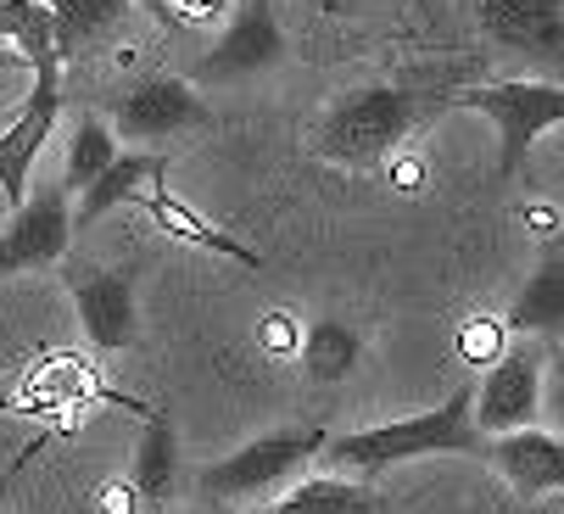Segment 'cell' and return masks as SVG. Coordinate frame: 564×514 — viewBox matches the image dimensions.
Listing matches in <instances>:
<instances>
[{
    "mask_svg": "<svg viewBox=\"0 0 564 514\" xmlns=\"http://www.w3.org/2000/svg\"><path fill=\"white\" fill-rule=\"evenodd\" d=\"M431 453H464V459L487 453V437L469 419V386H458L442 408L391 419V425H369V431H347V437H325V448H318L330 475H352V481H369L391 464L431 459Z\"/></svg>",
    "mask_w": 564,
    "mask_h": 514,
    "instance_id": "6da1fadb",
    "label": "cell"
},
{
    "mask_svg": "<svg viewBox=\"0 0 564 514\" xmlns=\"http://www.w3.org/2000/svg\"><path fill=\"white\" fill-rule=\"evenodd\" d=\"M420 118V96L402 90V84H369V90L341 96L325 118H318V157L336 168H375L380 157H391L409 140Z\"/></svg>",
    "mask_w": 564,
    "mask_h": 514,
    "instance_id": "7a4b0ae2",
    "label": "cell"
},
{
    "mask_svg": "<svg viewBox=\"0 0 564 514\" xmlns=\"http://www.w3.org/2000/svg\"><path fill=\"white\" fill-rule=\"evenodd\" d=\"M325 448V431H274V437H258L247 448H235L229 459L207 464L202 470V492L218 497V503H258L269 492H285L291 481H302V470L318 459Z\"/></svg>",
    "mask_w": 564,
    "mask_h": 514,
    "instance_id": "3957f363",
    "label": "cell"
},
{
    "mask_svg": "<svg viewBox=\"0 0 564 514\" xmlns=\"http://www.w3.org/2000/svg\"><path fill=\"white\" fill-rule=\"evenodd\" d=\"M453 107L487 113L498 124V174L509 180L525 162V151L564 124V90L553 78H509V84H475V90H458Z\"/></svg>",
    "mask_w": 564,
    "mask_h": 514,
    "instance_id": "277c9868",
    "label": "cell"
},
{
    "mask_svg": "<svg viewBox=\"0 0 564 514\" xmlns=\"http://www.w3.org/2000/svg\"><path fill=\"white\" fill-rule=\"evenodd\" d=\"M542 353L531 341L503 347L487 370V381L469 386V419L480 437H509V431H531L542 414Z\"/></svg>",
    "mask_w": 564,
    "mask_h": 514,
    "instance_id": "5b68a950",
    "label": "cell"
},
{
    "mask_svg": "<svg viewBox=\"0 0 564 514\" xmlns=\"http://www.w3.org/2000/svg\"><path fill=\"white\" fill-rule=\"evenodd\" d=\"M29 67H34V90H29L23 113L0 129V196H7V207L29 202V174H34L45 140L56 135V118H62V62L40 56Z\"/></svg>",
    "mask_w": 564,
    "mask_h": 514,
    "instance_id": "8992f818",
    "label": "cell"
},
{
    "mask_svg": "<svg viewBox=\"0 0 564 514\" xmlns=\"http://www.w3.org/2000/svg\"><path fill=\"white\" fill-rule=\"evenodd\" d=\"M67 185H45L34 202L12 207V224L0 229V280L29 275V269H56L73 246V207Z\"/></svg>",
    "mask_w": 564,
    "mask_h": 514,
    "instance_id": "52a82bcc",
    "label": "cell"
},
{
    "mask_svg": "<svg viewBox=\"0 0 564 514\" xmlns=\"http://www.w3.org/2000/svg\"><path fill=\"white\" fill-rule=\"evenodd\" d=\"M202 124H207V101L185 78H169V73L140 78L107 118L112 140H129V146H156V140H174V135L202 129Z\"/></svg>",
    "mask_w": 564,
    "mask_h": 514,
    "instance_id": "ba28073f",
    "label": "cell"
},
{
    "mask_svg": "<svg viewBox=\"0 0 564 514\" xmlns=\"http://www.w3.org/2000/svg\"><path fill=\"white\" fill-rule=\"evenodd\" d=\"M67 297L78 308V324L101 353H118L134 341V275L129 269H96V264H67Z\"/></svg>",
    "mask_w": 564,
    "mask_h": 514,
    "instance_id": "9c48e42d",
    "label": "cell"
},
{
    "mask_svg": "<svg viewBox=\"0 0 564 514\" xmlns=\"http://www.w3.org/2000/svg\"><path fill=\"white\" fill-rule=\"evenodd\" d=\"M480 34L503 51H525L542 62L564 56V0H475Z\"/></svg>",
    "mask_w": 564,
    "mask_h": 514,
    "instance_id": "30bf717a",
    "label": "cell"
},
{
    "mask_svg": "<svg viewBox=\"0 0 564 514\" xmlns=\"http://www.w3.org/2000/svg\"><path fill=\"white\" fill-rule=\"evenodd\" d=\"M285 56V34H280V18L269 0H235L229 12V29L218 34L213 56H207V73L213 78H247V73H263Z\"/></svg>",
    "mask_w": 564,
    "mask_h": 514,
    "instance_id": "8fae6325",
    "label": "cell"
},
{
    "mask_svg": "<svg viewBox=\"0 0 564 514\" xmlns=\"http://www.w3.org/2000/svg\"><path fill=\"white\" fill-rule=\"evenodd\" d=\"M487 459L503 470V481L536 503V497H558L564 492V448L553 431H509V437H487Z\"/></svg>",
    "mask_w": 564,
    "mask_h": 514,
    "instance_id": "7c38bea8",
    "label": "cell"
},
{
    "mask_svg": "<svg viewBox=\"0 0 564 514\" xmlns=\"http://www.w3.org/2000/svg\"><path fill=\"white\" fill-rule=\"evenodd\" d=\"M169 180V157L163 151H118L112 162H107V174L90 185V191H78V229L85 224H96V218H107L112 207H134L151 185H163Z\"/></svg>",
    "mask_w": 564,
    "mask_h": 514,
    "instance_id": "4fadbf2b",
    "label": "cell"
},
{
    "mask_svg": "<svg viewBox=\"0 0 564 514\" xmlns=\"http://www.w3.org/2000/svg\"><path fill=\"white\" fill-rule=\"evenodd\" d=\"M134 207H145L151 218H156V229H169V235H180L185 246H202V251H218V257H229V264H240V269H263V257L252 251V246H240L235 235H224L218 224H207L196 207H185L180 196H169V185H151Z\"/></svg>",
    "mask_w": 564,
    "mask_h": 514,
    "instance_id": "5bb4252c",
    "label": "cell"
},
{
    "mask_svg": "<svg viewBox=\"0 0 564 514\" xmlns=\"http://www.w3.org/2000/svg\"><path fill=\"white\" fill-rule=\"evenodd\" d=\"M269 514H386V497L352 475H302Z\"/></svg>",
    "mask_w": 564,
    "mask_h": 514,
    "instance_id": "9a60e30c",
    "label": "cell"
},
{
    "mask_svg": "<svg viewBox=\"0 0 564 514\" xmlns=\"http://www.w3.org/2000/svg\"><path fill=\"white\" fill-rule=\"evenodd\" d=\"M503 330H514V335H525V341L564 330V257H558V246H547V257L536 264V275L525 280L520 302L509 308Z\"/></svg>",
    "mask_w": 564,
    "mask_h": 514,
    "instance_id": "2e32d148",
    "label": "cell"
},
{
    "mask_svg": "<svg viewBox=\"0 0 564 514\" xmlns=\"http://www.w3.org/2000/svg\"><path fill=\"white\" fill-rule=\"evenodd\" d=\"M180 481V437H174V419L169 414H145V431H140V448H134V492L145 503H169Z\"/></svg>",
    "mask_w": 564,
    "mask_h": 514,
    "instance_id": "e0dca14e",
    "label": "cell"
},
{
    "mask_svg": "<svg viewBox=\"0 0 564 514\" xmlns=\"http://www.w3.org/2000/svg\"><path fill=\"white\" fill-rule=\"evenodd\" d=\"M296 353H302V364H307V375H313L318 386H341V381L358 370V358H364V341H358V330L341 324V319H313L307 335L296 341Z\"/></svg>",
    "mask_w": 564,
    "mask_h": 514,
    "instance_id": "ac0fdd59",
    "label": "cell"
},
{
    "mask_svg": "<svg viewBox=\"0 0 564 514\" xmlns=\"http://www.w3.org/2000/svg\"><path fill=\"white\" fill-rule=\"evenodd\" d=\"M45 12H51V40H56V62H62L78 45H90L96 34H107L129 12V0H45Z\"/></svg>",
    "mask_w": 564,
    "mask_h": 514,
    "instance_id": "d6986e66",
    "label": "cell"
},
{
    "mask_svg": "<svg viewBox=\"0 0 564 514\" xmlns=\"http://www.w3.org/2000/svg\"><path fill=\"white\" fill-rule=\"evenodd\" d=\"M118 157V140L107 129V118L85 113L73 124V140H67V162H62V185L67 191H90L101 174H107V162Z\"/></svg>",
    "mask_w": 564,
    "mask_h": 514,
    "instance_id": "ffe728a7",
    "label": "cell"
},
{
    "mask_svg": "<svg viewBox=\"0 0 564 514\" xmlns=\"http://www.w3.org/2000/svg\"><path fill=\"white\" fill-rule=\"evenodd\" d=\"M458 353H464L469 364H492V358L503 353V324H498V319H469L464 335H458Z\"/></svg>",
    "mask_w": 564,
    "mask_h": 514,
    "instance_id": "44dd1931",
    "label": "cell"
},
{
    "mask_svg": "<svg viewBox=\"0 0 564 514\" xmlns=\"http://www.w3.org/2000/svg\"><path fill=\"white\" fill-rule=\"evenodd\" d=\"M224 0H156V18H185V23H202V18H218Z\"/></svg>",
    "mask_w": 564,
    "mask_h": 514,
    "instance_id": "7402d4cb",
    "label": "cell"
},
{
    "mask_svg": "<svg viewBox=\"0 0 564 514\" xmlns=\"http://www.w3.org/2000/svg\"><path fill=\"white\" fill-rule=\"evenodd\" d=\"M296 341H302V335L291 330V319H285V313H269V319H263V347H269V353H291Z\"/></svg>",
    "mask_w": 564,
    "mask_h": 514,
    "instance_id": "603a6c76",
    "label": "cell"
},
{
    "mask_svg": "<svg viewBox=\"0 0 564 514\" xmlns=\"http://www.w3.org/2000/svg\"><path fill=\"white\" fill-rule=\"evenodd\" d=\"M307 7H313L318 18H358L369 0H307Z\"/></svg>",
    "mask_w": 564,
    "mask_h": 514,
    "instance_id": "cb8c5ba5",
    "label": "cell"
},
{
    "mask_svg": "<svg viewBox=\"0 0 564 514\" xmlns=\"http://www.w3.org/2000/svg\"><path fill=\"white\" fill-rule=\"evenodd\" d=\"M0 514H7V486H0Z\"/></svg>",
    "mask_w": 564,
    "mask_h": 514,
    "instance_id": "d4e9b609",
    "label": "cell"
}]
</instances>
